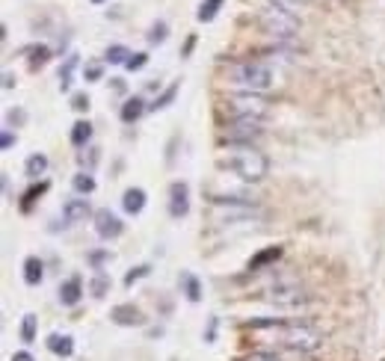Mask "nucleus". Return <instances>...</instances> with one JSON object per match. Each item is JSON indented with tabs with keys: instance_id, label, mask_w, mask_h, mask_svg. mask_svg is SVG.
I'll use <instances>...</instances> for the list:
<instances>
[{
	"instance_id": "obj_13",
	"label": "nucleus",
	"mask_w": 385,
	"mask_h": 361,
	"mask_svg": "<svg viewBox=\"0 0 385 361\" xmlns=\"http://www.w3.org/2000/svg\"><path fill=\"white\" fill-rule=\"evenodd\" d=\"M48 349H51L54 355H59V358H72L74 355V338L72 335H48Z\"/></svg>"
},
{
	"instance_id": "obj_3",
	"label": "nucleus",
	"mask_w": 385,
	"mask_h": 361,
	"mask_svg": "<svg viewBox=\"0 0 385 361\" xmlns=\"http://www.w3.org/2000/svg\"><path fill=\"white\" fill-rule=\"evenodd\" d=\"M275 72L270 65L258 63V59H243V63H234L229 65V83L237 86L240 92H255V95H264L275 86Z\"/></svg>"
},
{
	"instance_id": "obj_14",
	"label": "nucleus",
	"mask_w": 385,
	"mask_h": 361,
	"mask_svg": "<svg viewBox=\"0 0 385 361\" xmlns=\"http://www.w3.org/2000/svg\"><path fill=\"white\" fill-rule=\"evenodd\" d=\"M122 207H125V214H143L145 210V189L140 187H131V189H125V198H122Z\"/></svg>"
},
{
	"instance_id": "obj_35",
	"label": "nucleus",
	"mask_w": 385,
	"mask_h": 361,
	"mask_svg": "<svg viewBox=\"0 0 385 361\" xmlns=\"http://www.w3.org/2000/svg\"><path fill=\"white\" fill-rule=\"evenodd\" d=\"M237 361H282V358L273 355V353H249V355H243V358H237Z\"/></svg>"
},
{
	"instance_id": "obj_11",
	"label": "nucleus",
	"mask_w": 385,
	"mask_h": 361,
	"mask_svg": "<svg viewBox=\"0 0 385 361\" xmlns=\"http://www.w3.org/2000/svg\"><path fill=\"white\" fill-rule=\"evenodd\" d=\"M89 214H92V207H89L86 196H74V198H68V202L63 205V216L68 219V223H83Z\"/></svg>"
},
{
	"instance_id": "obj_2",
	"label": "nucleus",
	"mask_w": 385,
	"mask_h": 361,
	"mask_svg": "<svg viewBox=\"0 0 385 361\" xmlns=\"http://www.w3.org/2000/svg\"><path fill=\"white\" fill-rule=\"evenodd\" d=\"M222 166H229L240 180H252V184L255 180H264L267 172H270V160L264 157V152H258L255 145H243V143H234L225 148Z\"/></svg>"
},
{
	"instance_id": "obj_29",
	"label": "nucleus",
	"mask_w": 385,
	"mask_h": 361,
	"mask_svg": "<svg viewBox=\"0 0 385 361\" xmlns=\"http://www.w3.org/2000/svg\"><path fill=\"white\" fill-rule=\"evenodd\" d=\"M42 193H48V180H42V184H33V187L27 189V193H24V202H21V207H24V210H30V205H33V202H36V198L42 196Z\"/></svg>"
},
{
	"instance_id": "obj_4",
	"label": "nucleus",
	"mask_w": 385,
	"mask_h": 361,
	"mask_svg": "<svg viewBox=\"0 0 385 361\" xmlns=\"http://www.w3.org/2000/svg\"><path fill=\"white\" fill-rule=\"evenodd\" d=\"M258 24L267 36H273L275 42H282V45H291L293 39L300 36V21H296V15L284 12V9H275V6L264 9L258 15Z\"/></svg>"
},
{
	"instance_id": "obj_26",
	"label": "nucleus",
	"mask_w": 385,
	"mask_h": 361,
	"mask_svg": "<svg viewBox=\"0 0 385 361\" xmlns=\"http://www.w3.org/2000/svg\"><path fill=\"white\" fill-rule=\"evenodd\" d=\"M175 95H178V83H172L169 89H163V92L154 98V104H148V110H163V107H169V104L175 101Z\"/></svg>"
},
{
	"instance_id": "obj_22",
	"label": "nucleus",
	"mask_w": 385,
	"mask_h": 361,
	"mask_svg": "<svg viewBox=\"0 0 385 361\" xmlns=\"http://www.w3.org/2000/svg\"><path fill=\"white\" fill-rule=\"evenodd\" d=\"M127 56H131V51H127L125 45H113V48H107L104 63H110V65H125V63H127Z\"/></svg>"
},
{
	"instance_id": "obj_37",
	"label": "nucleus",
	"mask_w": 385,
	"mask_h": 361,
	"mask_svg": "<svg viewBox=\"0 0 385 361\" xmlns=\"http://www.w3.org/2000/svg\"><path fill=\"white\" fill-rule=\"evenodd\" d=\"M12 145H15V134H12V130H3V136H0V148L9 152Z\"/></svg>"
},
{
	"instance_id": "obj_24",
	"label": "nucleus",
	"mask_w": 385,
	"mask_h": 361,
	"mask_svg": "<svg viewBox=\"0 0 385 361\" xmlns=\"http://www.w3.org/2000/svg\"><path fill=\"white\" fill-rule=\"evenodd\" d=\"M95 189V178L89 175V172H81V175H74V193L77 196H89Z\"/></svg>"
},
{
	"instance_id": "obj_41",
	"label": "nucleus",
	"mask_w": 385,
	"mask_h": 361,
	"mask_svg": "<svg viewBox=\"0 0 385 361\" xmlns=\"http://www.w3.org/2000/svg\"><path fill=\"white\" fill-rule=\"evenodd\" d=\"M12 86H15V74L3 72V89H12Z\"/></svg>"
},
{
	"instance_id": "obj_31",
	"label": "nucleus",
	"mask_w": 385,
	"mask_h": 361,
	"mask_svg": "<svg viewBox=\"0 0 385 361\" xmlns=\"http://www.w3.org/2000/svg\"><path fill=\"white\" fill-rule=\"evenodd\" d=\"M30 54H33V56H30V65H33V68L45 65V63H48V56H51V51H48L45 45H36V48H30Z\"/></svg>"
},
{
	"instance_id": "obj_7",
	"label": "nucleus",
	"mask_w": 385,
	"mask_h": 361,
	"mask_svg": "<svg viewBox=\"0 0 385 361\" xmlns=\"http://www.w3.org/2000/svg\"><path fill=\"white\" fill-rule=\"evenodd\" d=\"M261 134H264L261 122H252V118H231V122L222 125V136L229 139V145L234 143L252 145V139H261Z\"/></svg>"
},
{
	"instance_id": "obj_34",
	"label": "nucleus",
	"mask_w": 385,
	"mask_h": 361,
	"mask_svg": "<svg viewBox=\"0 0 385 361\" xmlns=\"http://www.w3.org/2000/svg\"><path fill=\"white\" fill-rule=\"evenodd\" d=\"M101 74H104V65H101V63H89V65L83 68V77H86V80H101Z\"/></svg>"
},
{
	"instance_id": "obj_36",
	"label": "nucleus",
	"mask_w": 385,
	"mask_h": 361,
	"mask_svg": "<svg viewBox=\"0 0 385 361\" xmlns=\"http://www.w3.org/2000/svg\"><path fill=\"white\" fill-rule=\"evenodd\" d=\"M72 107L77 110V113H83V110H89V98H86L83 92H81V95H74V98H72Z\"/></svg>"
},
{
	"instance_id": "obj_12",
	"label": "nucleus",
	"mask_w": 385,
	"mask_h": 361,
	"mask_svg": "<svg viewBox=\"0 0 385 361\" xmlns=\"http://www.w3.org/2000/svg\"><path fill=\"white\" fill-rule=\"evenodd\" d=\"M83 299V285H81V276H72L68 282L59 285V302L65 308H74L77 302Z\"/></svg>"
},
{
	"instance_id": "obj_23",
	"label": "nucleus",
	"mask_w": 385,
	"mask_h": 361,
	"mask_svg": "<svg viewBox=\"0 0 385 361\" xmlns=\"http://www.w3.org/2000/svg\"><path fill=\"white\" fill-rule=\"evenodd\" d=\"M18 335H21L24 344H33V340H36V314H24L21 329H18Z\"/></svg>"
},
{
	"instance_id": "obj_43",
	"label": "nucleus",
	"mask_w": 385,
	"mask_h": 361,
	"mask_svg": "<svg viewBox=\"0 0 385 361\" xmlns=\"http://www.w3.org/2000/svg\"><path fill=\"white\" fill-rule=\"evenodd\" d=\"M92 3H95V6H101V3H107V0H92Z\"/></svg>"
},
{
	"instance_id": "obj_5",
	"label": "nucleus",
	"mask_w": 385,
	"mask_h": 361,
	"mask_svg": "<svg viewBox=\"0 0 385 361\" xmlns=\"http://www.w3.org/2000/svg\"><path fill=\"white\" fill-rule=\"evenodd\" d=\"M222 110L231 118H252V122H261V118L270 113V101L264 95L255 92H234L222 101Z\"/></svg>"
},
{
	"instance_id": "obj_25",
	"label": "nucleus",
	"mask_w": 385,
	"mask_h": 361,
	"mask_svg": "<svg viewBox=\"0 0 385 361\" xmlns=\"http://www.w3.org/2000/svg\"><path fill=\"white\" fill-rule=\"evenodd\" d=\"M166 36H169V27H166V21H154L152 27H148V42H152V45H163Z\"/></svg>"
},
{
	"instance_id": "obj_1",
	"label": "nucleus",
	"mask_w": 385,
	"mask_h": 361,
	"mask_svg": "<svg viewBox=\"0 0 385 361\" xmlns=\"http://www.w3.org/2000/svg\"><path fill=\"white\" fill-rule=\"evenodd\" d=\"M246 329H252V332H270L273 344H282L288 349H296V353H314V349L320 347V332L305 323H282V320H249Z\"/></svg>"
},
{
	"instance_id": "obj_9",
	"label": "nucleus",
	"mask_w": 385,
	"mask_h": 361,
	"mask_svg": "<svg viewBox=\"0 0 385 361\" xmlns=\"http://www.w3.org/2000/svg\"><path fill=\"white\" fill-rule=\"evenodd\" d=\"M187 214H190V187L184 180H175L169 187V216L184 219Z\"/></svg>"
},
{
	"instance_id": "obj_19",
	"label": "nucleus",
	"mask_w": 385,
	"mask_h": 361,
	"mask_svg": "<svg viewBox=\"0 0 385 361\" xmlns=\"http://www.w3.org/2000/svg\"><path fill=\"white\" fill-rule=\"evenodd\" d=\"M74 68H77V54L68 56L65 65L59 68V89H63V92H68V89H72V83H74Z\"/></svg>"
},
{
	"instance_id": "obj_15",
	"label": "nucleus",
	"mask_w": 385,
	"mask_h": 361,
	"mask_svg": "<svg viewBox=\"0 0 385 361\" xmlns=\"http://www.w3.org/2000/svg\"><path fill=\"white\" fill-rule=\"evenodd\" d=\"M145 110H148V104L143 101V98H127V101L122 104V122L125 125H134V122H140V116L145 113Z\"/></svg>"
},
{
	"instance_id": "obj_21",
	"label": "nucleus",
	"mask_w": 385,
	"mask_h": 361,
	"mask_svg": "<svg viewBox=\"0 0 385 361\" xmlns=\"http://www.w3.org/2000/svg\"><path fill=\"white\" fill-rule=\"evenodd\" d=\"M225 0H202V6H199V12H196V18H199L202 24L207 21H214L216 15H220V9H222Z\"/></svg>"
},
{
	"instance_id": "obj_17",
	"label": "nucleus",
	"mask_w": 385,
	"mask_h": 361,
	"mask_svg": "<svg viewBox=\"0 0 385 361\" xmlns=\"http://www.w3.org/2000/svg\"><path fill=\"white\" fill-rule=\"evenodd\" d=\"M282 258V246H270V249H261L258 255H255L249 260V269L255 273V269H264L267 264H273V260H279Z\"/></svg>"
},
{
	"instance_id": "obj_33",
	"label": "nucleus",
	"mask_w": 385,
	"mask_h": 361,
	"mask_svg": "<svg viewBox=\"0 0 385 361\" xmlns=\"http://www.w3.org/2000/svg\"><path fill=\"white\" fill-rule=\"evenodd\" d=\"M145 63H148V54H131V56H127V63H125V68H127V72H140Z\"/></svg>"
},
{
	"instance_id": "obj_28",
	"label": "nucleus",
	"mask_w": 385,
	"mask_h": 361,
	"mask_svg": "<svg viewBox=\"0 0 385 361\" xmlns=\"http://www.w3.org/2000/svg\"><path fill=\"white\" fill-rule=\"evenodd\" d=\"M305 3H309V0H270V6L284 9V12H291V15H300V9Z\"/></svg>"
},
{
	"instance_id": "obj_10",
	"label": "nucleus",
	"mask_w": 385,
	"mask_h": 361,
	"mask_svg": "<svg viewBox=\"0 0 385 361\" xmlns=\"http://www.w3.org/2000/svg\"><path fill=\"white\" fill-rule=\"evenodd\" d=\"M110 320L116 326H125V329H134V326H145V317L140 314V308H134V305H116L110 311Z\"/></svg>"
},
{
	"instance_id": "obj_20",
	"label": "nucleus",
	"mask_w": 385,
	"mask_h": 361,
	"mask_svg": "<svg viewBox=\"0 0 385 361\" xmlns=\"http://www.w3.org/2000/svg\"><path fill=\"white\" fill-rule=\"evenodd\" d=\"M24 172H27V178H39V175H45L48 172V157L45 154H30L27 157V163H24Z\"/></svg>"
},
{
	"instance_id": "obj_30",
	"label": "nucleus",
	"mask_w": 385,
	"mask_h": 361,
	"mask_svg": "<svg viewBox=\"0 0 385 361\" xmlns=\"http://www.w3.org/2000/svg\"><path fill=\"white\" fill-rule=\"evenodd\" d=\"M89 290H92V296H95V299H101V296L107 293V290H110V278H107L104 273H98V276L92 278V285H89Z\"/></svg>"
},
{
	"instance_id": "obj_16",
	"label": "nucleus",
	"mask_w": 385,
	"mask_h": 361,
	"mask_svg": "<svg viewBox=\"0 0 385 361\" xmlns=\"http://www.w3.org/2000/svg\"><path fill=\"white\" fill-rule=\"evenodd\" d=\"M42 278H45V264H42L39 258L30 255V258L24 260V282H27L30 287H36V285H42Z\"/></svg>"
},
{
	"instance_id": "obj_39",
	"label": "nucleus",
	"mask_w": 385,
	"mask_h": 361,
	"mask_svg": "<svg viewBox=\"0 0 385 361\" xmlns=\"http://www.w3.org/2000/svg\"><path fill=\"white\" fill-rule=\"evenodd\" d=\"M18 122H24V110H12L9 113V125H18Z\"/></svg>"
},
{
	"instance_id": "obj_40",
	"label": "nucleus",
	"mask_w": 385,
	"mask_h": 361,
	"mask_svg": "<svg viewBox=\"0 0 385 361\" xmlns=\"http://www.w3.org/2000/svg\"><path fill=\"white\" fill-rule=\"evenodd\" d=\"M12 361H36V358H33V355H30V353H27V349H21V353H15V355H12Z\"/></svg>"
},
{
	"instance_id": "obj_6",
	"label": "nucleus",
	"mask_w": 385,
	"mask_h": 361,
	"mask_svg": "<svg viewBox=\"0 0 385 361\" xmlns=\"http://www.w3.org/2000/svg\"><path fill=\"white\" fill-rule=\"evenodd\" d=\"M264 299L275 308H302L311 302V293L300 285H275L264 293Z\"/></svg>"
},
{
	"instance_id": "obj_18",
	"label": "nucleus",
	"mask_w": 385,
	"mask_h": 361,
	"mask_svg": "<svg viewBox=\"0 0 385 361\" xmlns=\"http://www.w3.org/2000/svg\"><path fill=\"white\" fill-rule=\"evenodd\" d=\"M92 139V125L89 122H74V127H72V145L74 148H86V143Z\"/></svg>"
},
{
	"instance_id": "obj_32",
	"label": "nucleus",
	"mask_w": 385,
	"mask_h": 361,
	"mask_svg": "<svg viewBox=\"0 0 385 361\" xmlns=\"http://www.w3.org/2000/svg\"><path fill=\"white\" fill-rule=\"evenodd\" d=\"M148 273H152V267H148V264H140V267H134L131 273L125 276V287H134V282H140V278H145Z\"/></svg>"
},
{
	"instance_id": "obj_8",
	"label": "nucleus",
	"mask_w": 385,
	"mask_h": 361,
	"mask_svg": "<svg viewBox=\"0 0 385 361\" xmlns=\"http://www.w3.org/2000/svg\"><path fill=\"white\" fill-rule=\"evenodd\" d=\"M95 234L101 237V240H116L118 234L125 231V223L118 219L110 207H101V210H95Z\"/></svg>"
},
{
	"instance_id": "obj_42",
	"label": "nucleus",
	"mask_w": 385,
	"mask_h": 361,
	"mask_svg": "<svg viewBox=\"0 0 385 361\" xmlns=\"http://www.w3.org/2000/svg\"><path fill=\"white\" fill-rule=\"evenodd\" d=\"M193 45H196V36H190V39H187V45H184V56H190V51H193Z\"/></svg>"
},
{
	"instance_id": "obj_27",
	"label": "nucleus",
	"mask_w": 385,
	"mask_h": 361,
	"mask_svg": "<svg viewBox=\"0 0 385 361\" xmlns=\"http://www.w3.org/2000/svg\"><path fill=\"white\" fill-rule=\"evenodd\" d=\"M184 290H187V299H190V302H199L202 299V285L196 276H184Z\"/></svg>"
},
{
	"instance_id": "obj_38",
	"label": "nucleus",
	"mask_w": 385,
	"mask_h": 361,
	"mask_svg": "<svg viewBox=\"0 0 385 361\" xmlns=\"http://www.w3.org/2000/svg\"><path fill=\"white\" fill-rule=\"evenodd\" d=\"M107 258H110L107 252H92V255H89V260H92V264H95V269H101V264H104Z\"/></svg>"
}]
</instances>
